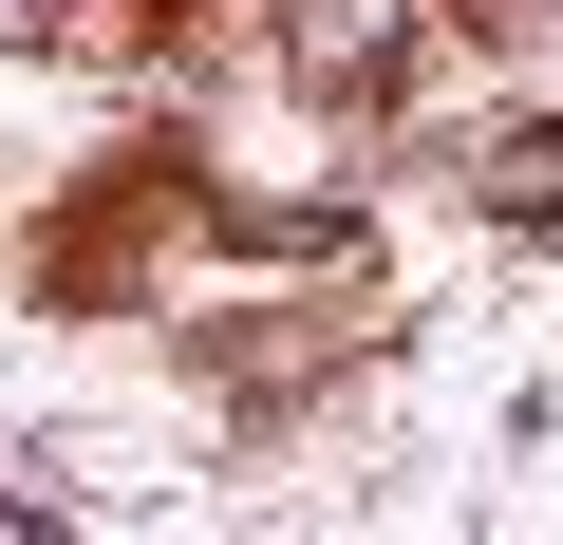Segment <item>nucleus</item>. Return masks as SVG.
Here are the masks:
<instances>
[{"label": "nucleus", "mask_w": 563, "mask_h": 545, "mask_svg": "<svg viewBox=\"0 0 563 545\" xmlns=\"http://www.w3.org/2000/svg\"><path fill=\"white\" fill-rule=\"evenodd\" d=\"M413 39H432V0H282V76H301L320 113L395 95V76H413Z\"/></svg>", "instance_id": "nucleus-1"}, {"label": "nucleus", "mask_w": 563, "mask_h": 545, "mask_svg": "<svg viewBox=\"0 0 563 545\" xmlns=\"http://www.w3.org/2000/svg\"><path fill=\"white\" fill-rule=\"evenodd\" d=\"M470 188H488L507 226H563V113H507V132H470Z\"/></svg>", "instance_id": "nucleus-2"}]
</instances>
